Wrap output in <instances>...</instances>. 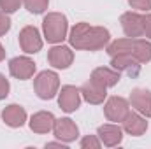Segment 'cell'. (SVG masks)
<instances>
[{"mask_svg": "<svg viewBox=\"0 0 151 149\" xmlns=\"http://www.w3.org/2000/svg\"><path fill=\"white\" fill-rule=\"evenodd\" d=\"M23 4V0H0V11L12 14L19 9V5Z\"/></svg>", "mask_w": 151, "mask_h": 149, "instance_id": "obj_22", "label": "cell"}, {"mask_svg": "<svg viewBox=\"0 0 151 149\" xmlns=\"http://www.w3.org/2000/svg\"><path fill=\"white\" fill-rule=\"evenodd\" d=\"M91 79L97 81L99 84H102L104 88H111V86H116L121 79V74L114 69H109V67H99L91 72Z\"/></svg>", "mask_w": 151, "mask_h": 149, "instance_id": "obj_19", "label": "cell"}, {"mask_svg": "<svg viewBox=\"0 0 151 149\" xmlns=\"http://www.w3.org/2000/svg\"><path fill=\"white\" fill-rule=\"evenodd\" d=\"M2 119H4V123H5L7 126H11V128H19V126H23L25 121H27V111H25L21 105H18V104H11V105H7V107L4 109Z\"/></svg>", "mask_w": 151, "mask_h": 149, "instance_id": "obj_17", "label": "cell"}, {"mask_svg": "<svg viewBox=\"0 0 151 149\" xmlns=\"http://www.w3.org/2000/svg\"><path fill=\"white\" fill-rule=\"evenodd\" d=\"M42 30H44V37L47 42L58 44L67 37L69 21L62 12H49L42 19Z\"/></svg>", "mask_w": 151, "mask_h": 149, "instance_id": "obj_3", "label": "cell"}, {"mask_svg": "<svg viewBox=\"0 0 151 149\" xmlns=\"http://www.w3.org/2000/svg\"><path fill=\"white\" fill-rule=\"evenodd\" d=\"M121 123H123V130H125L128 135H134V137H141V135H144L146 130H148V121H146V117H144L142 114H139V112L130 111Z\"/></svg>", "mask_w": 151, "mask_h": 149, "instance_id": "obj_16", "label": "cell"}, {"mask_svg": "<svg viewBox=\"0 0 151 149\" xmlns=\"http://www.w3.org/2000/svg\"><path fill=\"white\" fill-rule=\"evenodd\" d=\"M141 65L134 56L130 54H116V56H111V67L114 70H118L119 74H127L128 77H137L141 74Z\"/></svg>", "mask_w": 151, "mask_h": 149, "instance_id": "obj_11", "label": "cell"}, {"mask_svg": "<svg viewBox=\"0 0 151 149\" xmlns=\"http://www.w3.org/2000/svg\"><path fill=\"white\" fill-rule=\"evenodd\" d=\"M107 54L109 56H116V54H130L134 56L139 63H148L151 62V42L144 40V39H118L113 40L107 46Z\"/></svg>", "mask_w": 151, "mask_h": 149, "instance_id": "obj_2", "label": "cell"}, {"mask_svg": "<svg viewBox=\"0 0 151 149\" xmlns=\"http://www.w3.org/2000/svg\"><path fill=\"white\" fill-rule=\"evenodd\" d=\"M144 35L151 39V12L144 14Z\"/></svg>", "mask_w": 151, "mask_h": 149, "instance_id": "obj_26", "label": "cell"}, {"mask_svg": "<svg viewBox=\"0 0 151 149\" xmlns=\"http://www.w3.org/2000/svg\"><path fill=\"white\" fill-rule=\"evenodd\" d=\"M19 47L27 53V54H34V53H39L42 49V39H40V34L35 27H25L21 32H19Z\"/></svg>", "mask_w": 151, "mask_h": 149, "instance_id": "obj_7", "label": "cell"}, {"mask_svg": "<svg viewBox=\"0 0 151 149\" xmlns=\"http://www.w3.org/2000/svg\"><path fill=\"white\" fill-rule=\"evenodd\" d=\"M97 135H99L102 146H106V148H116V146H119L121 140H123V130H121L116 123L100 125L99 130H97Z\"/></svg>", "mask_w": 151, "mask_h": 149, "instance_id": "obj_14", "label": "cell"}, {"mask_svg": "<svg viewBox=\"0 0 151 149\" xmlns=\"http://www.w3.org/2000/svg\"><path fill=\"white\" fill-rule=\"evenodd\" d=\"M55 121H56V117L51 112H46V111L35 112L30 117V130L35 132V133H47V132L53 130Z\"/></svg>", "mask_w": 151, "mask_h": 149, "instance_id": "obj_18", "label": "cell"}, {"mask_svg": "<svg viewBox=\"0 0 151 149\" xmlns=\"http://www.w3.org/2000/svg\"><path fill=\"white\" fill-rule=\"evenodd\" d=\"M79 146H81L83 149H88V148L99 149L100 146H102V142H100L99 135H86V137H83V139H81Z\"/></svg>", "mask_w": 151, "mask_h": 149, "instance_id": "obj_21", "label": "cell"}, {"mask_svg": "<svg viewBox=\"0 0 151 149\" xmlns=\"http://www.w3.org/2000/svg\"><path fill=\"white\" fill-rule=\"evenodd\" d=\"M119 23H121V28L127 37L137 39L144 35V14L132 12V11L123 12L119 18Z\"/></svg>", "mask_w": 151, "mask_h": 149, "instance_id": "obj_5", "label": "cell"}, {"mask_svg": "<svg viewBox=\"0 0 151 149\" xmlns=\"http://www.w3.org/2000/svg\"><path fill=\"white\" fill-rule=\"evenodd\" d=\"M130 105L142 114L144 117H151V91L144 88H135L130 93Z\"/></svg>", "mask_w": 151, "mask_h": 149, "instance_id": "obj_15", "label": "cell"}, {"mask_svg": "<svg viewBox=\"0 0 151 149\" xmlns=\"http://www.w3.org/2000/svg\"><path fill=\"white\" fill-rule=\"evenodd\" d=\"M111 40V34L104 27H91L90 23H77L69 34V42L76 49L99 51L106 47Z\"/></svg>", "mask_w": 151, "mask_h": 149, "instance_id": "obj_1", "label": "cell"}, {"mask_svg": "<svg viewBox=\"0 0 151 149\" xmlns=\"http://www.w3.org/2000/svg\"><path fill=\"white\" fill-rule=\"evenodd\" d=\"M9 81L5 79V75L0 74V100H4L7 95H9Z\"/></svg>", "mask_w": 151, "mask_h": 149, "instance_id": "obj_25", "label": "cell"}, {"mask_svg": "<svg viewBox=\"0 0 151 149\" xmlns=\"http://www.w3.org/2000/svg\"><path fill=\"white\" fill-rule=\"evenodd\" d=\"M81 97L88 102V104H93V105H99V104H104L106 97H107V88H104L102 84H99L97 81L93 79H88L83 86H81Z\"/></svg>", "mask_w": 151, "mask_h": 149, "instance_id": "obj_13", "label": "cell"}, {"mask_svg": "<svg viewBox=\"0 0 151 149\" xmlns=\"http://www.w3.org/2000/svg\"><path fill=\"white\" fill-rule=\"evenodd\" d=\"M9 72L12 77L25 81L35 74V63L28 56H16L9 62Z\"/></svg>", "mask_w": 151, "mask_h": 149, "instance_id": "obj_10", "label": "cell"}, {"mask_svg": "<svg viewBox=\"0 0 151 149\" xmlns=\"http://www.w3.org/2000/svg\"><path fill=\"white\" fill-rule=\"evenodd\" d=\"M128 112H130V102L123 97H111L104 105V114L107 121L113 123H121Z\"/></svg>", "mask_w": 151, "mask_h": 149, "instance_id": "obj_6", "label": "cell"}, {"mask_svg": "<svg viewBox=\"0 0 151 149\" xmlns=\"http://www.w3.org/2000/svg\"><path fill=\"white\" fill-rule=\"evenodd\" d=\"M128 4L132 5V9L137 11H151V0H128Z\"/></svg>", "mask_w": 151, "mask_h": 149, "instance_id": "obj_24", "label": "cell"}, {"mask_svg": "<svg viewBox=\"0 0 151 149\" xmlns=\"http://www.w3.org/2000/svg\"><path fill=\"white\" fill-rule=\"evenodd\" d=\"M58 105L60 109L65 112H74L81 105V91L76 86H62V90L58 91Z\"/></svg>", "mask_w": 151, "mask_h": 149, "instance_id": "obj_9", "label": "cell"}, {"mask_svg": "<svg viewBox=\"0 0 151 149\" xmlns=\"http://www.w3.org/2000/svg\"><path fill=\"white\" fill-rule=\"evenodd\" d=\"M34 90L39 98L42 100H51L58 90H60V77L53 70H42L34 79Z\"/></svg>", "mask_w": 151, "mask_h": 149, "instance_id": "obj_4", "label": "cell"}, {"mask_svg": "<svg viewBox=\"0 0 151 149\" xmlns=\"http://www.w3.org/2000/svg\"><path fill=\"white\" fill-rule=\"evenodd\" d=\"M62 148V149H65V142H49V144H46V148Z\"/></svg>", "mask_w": 151, "mask_h": 149, "instance_id": "obj_27", "label": "cell"}, {"mask_svg": "<svg viewBox=\"0 0 151 149\" xmlns=\"http://www.w3.org/2000/svg\"><path fill=\"white\" fill-rule=\"evenodd\" d=\"M9 28H11V18L7 16V12L0 11V37L5 35L9 32Z\"/></svg>", "mask_w": 151, "mask_h": 149, "instance_id": "obj_23", "label": "cell"}, {"mask_svg": "<svg viewBox=\"0 0 151 149\" xmlns=\"http://www.w3.org/2000/svg\"><path fill=\"white\" fill-rule=\"evenodd\" d=\"M53 132H55V137L65 144L69 142H74L76 139L79 137V128L70 117H62V119H56L55 121V126H53Z\"/></svg>", "mask_w": 151, "mask_h": 149, "instance_id": "obj_12", "label": "cell"}, {"mask_svg": "<svg viewBox=\"0 0 151 149\" xmlns=\"http://www.w3.org/2000/svg\"><path fill=\"white\" fill-rule=\"evenodd\" d=\"M47 62L55 69H69L74 62V53L69 46H53L47 51Z\"/></svg>", "mask_w": 151, "mask_h": 149, "instance_id": "obj_8", "label": "cell"}, {"mask_svg": "<svg viewBox=\"0 0 151 149\" xmlns=\"http://www.w3.org/2000/svg\"><path fill=\"white\" fill-rule=\"evenodd\" d=\"M23 4H25V7H27L28 12H32V14H42L47 9L49 0H23Z\"/></svg>", "mask_w": 151, "mask_h": 149, "instance_id": "obj_20", "label": "cell"}, {"mask_svg": "<svg viewBox=\"0 0 151 149\" xmlns=\"http://www.w3.org/2000/svg\"><path fill=\"white\" fill-rule=\"evenodd\" d=\"M4 58H5V49H4V46L0 44V62H2Z\"/></svg>", "mask_w": 151, "mask_h": 149, "instance_id": "obj_28", "label": "cell"}]
</instances>
